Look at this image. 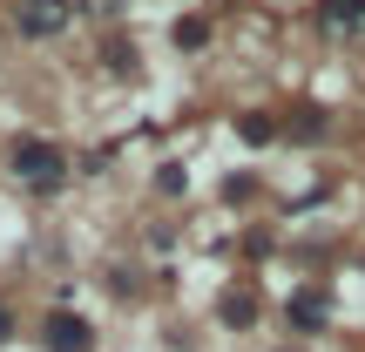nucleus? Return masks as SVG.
Instances as JSON below:
<instances>
[{
  "label": "nucleus",
  "instance_id": "1",
  "mask_svg": "<svg viewBox=\"0 0 365 352\" xmlns=\"http://www.w3.org/2000/svg\"><path fill=\"white\" fill-rule=\"evenodd\" d=\"M7 176L21 190H34V196H54L68 183V149L54 136H14L7 143Z\"/></svg>",
  "mask_w": 365,
  "mask_h": 352
},
{
  "label": "nucleus",
  "instance_id": "2",
  "mask_svg": "<svg viewBox=\"0 0 365 352\" xmlns=\"http://www.w3.org/2000/svg\"><path fill=\"white\" fill-rule=\"evenodd\" d=\"M95 346H102V332H95L88 312H75V305L41 312V352H95Z\"/></svg>",
  "mask_w": 365,
  "mask_h": 352
},
{
  "label": "nucleus",
  "instance_id": "3",
  "mask_svg": "<svg viewBox=\"0 0 365 352\" xmlns=\"http://www.w3.org/2000/svg\"><path fill=\"white\" fill-rule=\"evenodd\" d=\"M277 318H284V332H298V339H318V332L331 326V285H298L284 291V305H277Z\"/></svg>",
  "mask_w": 365,
  "mask_h": 352
},
{
  "label": "nucleus",
  "instance_id": "4",
  "mask_svg": "<svg viewBox=\"0 0 365 352\" xmlns=\"http://www.w3.org/2000/svg\"><path fill=\"white\" fill-rule=\"evenodd\" d=\"M75 27V0H14V34L21 41H61Z\"/></svg>",
  "mask_w": 365,
  "mask_h": 352
},
{
  "label": "nucleus",
  "instance_id": "5",
  "mask_svg": "<svg viewBox=\"0 0 365 352\" xmlns=\"http://www.w3.org/2000/svg\"><path fill=\"white\" fill-rule=\"evenodd\" d=\"M257 318H264V298H257V285H230V291L217 298V326H223V332H250Z\"/></svg>",
  "mask_w": 365,
  "mask_h": 352
},
{
  "label": "nucleus",
  "instance_id": "6",
  "mask_svg": "<svg viewBox=\"0 0 365 352\" xmlns=\"http://www.w3.org/2000/svg\"><path fill=\"white\" fill-rule=\"evenodd\" d=\"M102 68L115 81H135V75H143V48H135V34H102Z\"/></svg>",
  "mask_w": 365,
  "mask_h": 352
},
{
  "label": "nucleus",
  "instance_id": "7",
  "mask_svg": "<svg viewBox=\"0 0 365 352\" xmlns=\"http://www.w3.org/2000/svg\"><path fill=\"white\" fill-rule=\"evenodd\" d=\"M318 27L325 34H365V0H318Z\"/></svg>",
  "mask_w": 365,
  "mask_h": 352
},
{
  "label": "nucleus",
  "instance_id": "8",
  "mask_svg": "<svg viewBox=\"0 0 365 352\" xmlns=\"http://www.w3.org/2000/svg\"><path fill=\"white\" fill-rule=\"evenodd\" d=\"M230 129H237V143H250V149H271L277 136H284V122H277L271 109H244V116H237Z\"/></svg>",
  "mask_w": 365,
  "mask_h": 352
},
{
  "label": "nucleus",
  "instance_id": "9",
  "mask_svg": "<svg viewBox=\"0 0 365 352\" xmlns=\"http://www.w3.org/2000/svg\"><path fill=\"white\" fill-rule=\"evenodd\" d=\"M325 129H331V116H325L318 102H298V109L284 116V136H291V143H318Z\"/></svg>",
  "mask_w": 365,
  "mask_h": 352
},
{
  "label": "nucleus",
  "instance_id": "10",
  "mask_svg": "<svg viewBox=\"0 0 365 352\" xmlns=\"http://www.w3.org/2000/svg\"><path fill=\"white\" fill-rule=\"evenodd\" d=\"M170 48L176 54H203L210 48V21H203V14H176V21H170Z\"/></svg>",
  "mask_w": 365,
  "mask_h": 352
},
{
  "label": "nucleus",
  "instance_id": "11",
  "mask_svg": "<svg viewBox=\"0 0 365 352\" xmlns=\"http://www.w3.org/2000/svg\"><path fill=\"white\" fill-rule=\"evenodd\" d=\"M237 251H244V264H271L277 258V231L271 223H244L237 231Z\"/></svg>",
  "mask_w": 365,
  "mask_h": 352
},
{
  "label": "nucleus",
  "instance_id": "12",
  "mask_svg": "<svg viewBox=\"0 0 365 352\" xmlns=\"http://www.w3.org/2000/svg\"><path fill=\"white\" fill-rule=\"evenodd\" d=\"M108 291H115V298H143V264H108Z\"/></svg>",
  "mask_w": 365,
  "mask_h": 352
},
{
  "label": "nucleus",
  "instance_id": "13",
  "mask_svg": "<svg viewBox=\"0 0 365 352\" xmlns=\"http://www.w3.org/2000/svg\"><path fill=\"white\" fill-rule=\"evenodd\" d=\"M156 196H190V170L182 163H156Z\"/></svg>",
  "mask_w": 365,
  "mask_h": 352
},
{
  "label": "nucleus",
  "instance_id": "14",
  "mask_svg": "<svg viewBox=\"0 0 365 352\" xmlns=\"http://www.w3.org/2000/svg\"><path fill=\"white\" fill-rule=\"evenodd\" d=\"M257 190H264L257 176H230V183H223V203H230V210H244V203H250Z\"/></svg>",
  "mask_w": 365,
  "mask_h": 352
},
{
  "label": "nucleus",
  "instance_id": "15",
  "mask_svg": "<svg viewBox=\"0 0 365 352\" xmlns=\"http://www.w3.org/2000/svg\"><path fill=\"white\" fill-rule=\"evenodd\" d=\"M14 339H21V312H14V305H7V298H0V352H7Z\"/></svg>",
  "mask_w": 365,
  "mask_h": 352
},
{
  "label": "nucleus",
  "instance_id": "16",
  "mask_svg": "<svg viewBox=\"0 0 365 352\" xmlns=\"http://www.w3.org/2000/svg\"><path fill=\"white\" fill-rule=\"evenodd\" d=\"M291 352H298V346H291Z\"/></svg>",
  "mask_w": 365,
  "mask_h": 352
}]
</instances>
